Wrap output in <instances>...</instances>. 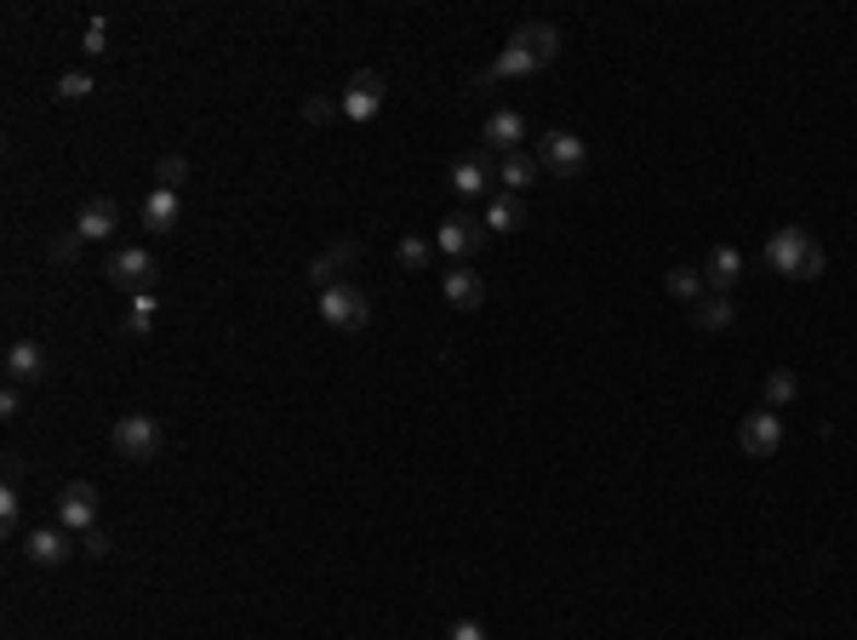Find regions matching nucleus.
<instances>
[{
    "label": "nucleus",
    "mask_w": 857,
    "mask_h": 640,
    "mask_svg": "<svg viewBox=\"0 0 857 640\" xmlns=\"http://www.w3.org/2000/svg\"><path fill=\"white\" fill-rule=\"evenodd\" d=\"M520 223H526V200L520 195L503 189V195L486 200V229H492V235H509V229H520Z\"/></svg>",
    "instance_id": "nucleus-19"
},
{
    "label": "nucleus",
    "mask_w": 857,
    "mask_h": 640,
    "mask_svg": "<svg viewBox=\"0 0 857 640\" xmlns=\"http://www.w3.org/2000/svg\"><path fill=\"white\" fill-rule=\"evenodd\" d=\"M184 172H189V161H184V155H161V166H155L161 189H178V184H184Z\"/></svg>",
    "instance_id": "nucleus-28"
},
{
    "label": "nucleus",
    "mask_w": 857,
    "mask_h": 640,
    "mask_svg": "<svg viewBox=\"0 0 857 640\" xmlns=\"http://www.w3.org/2000/svg\"><path fill=\"white\" fill-rule=\"evenodd\" d=\"M58 97H69V104H74V97H92V74H63Z\"/></svg>",
    "instance_id": "nucleus-30"
},
{
    "label": "nucleus",
    "mask_w": 857,
    "mask_h": 640,
    "mask_svg": "<svg viewBox=\"0 0 857 640\" xmlns=\"http://www.w3.org/2000/svg\"><path fill=\"white\" fill-rule=\"evenodd\" d=\"M395 258L407 264V269H428V264H435V246H428L423 235H400V246H395Z\"/></svg>",
    "instance_id": "nucleus-23"
},
{
    "label": "nucleus",
    "mask_w": 857,
    "mask_h": 640,
    "mask_svg": "<svg viewBox=\"0 0 857 640\" xmlns=\"http://www.w3.org/2000/svg\"><path fill=\"white\" fill-rule=\"evenodd\" d=\"M766 269L784 275V280H818V275H823V246L806 235L800 223H784V229L766 241Z\"/></svg>",
    "instance_id": "nucleus-1"
},
{
    "label": "nucleus",
    "mask_w": 857,
    "mask_h": 640,
    "mask_svg": "<svg viewBox=\"0 0 857 640\" xmlns=\"http://www.w3.org/2000/svg\"><path fill=\"white\" fill-rule=\"evenodd\" d=\"M86 58H97V53H109V30H104V18H92L86 23V46H81Z\"/></svg>",
    "instance_id": "nucleus-29"
},
{
    "label": "nucleus",
    "mask_w": 857,
    "mask_h": 640,
    "mask_svg": "<svg viewBox=\"0 0 857 640\" xmlns=\"http://www.w3.org/2000/svg\"><path fill=\"white\" fill-rule=\"evenodd\" d=\"M435 246L446 252V258H474V252L486 246V223H474L469 212H451V218L441 223V235H435Z\"/></svg>",
    "instance_id": "nucleus-9"
},
{
    "label": "nucleus",
    "mask_w": 857,
    "mask_h": 640,
    "mask_svg": "<svg viewBox=\"0 0 857 640\" xmlns=\"http://www.w3.org/2000/svg\"><path fill=\"white\" fill-rule=\"evenodd\" d=\"M366 315H372V303H366V292L355 287V280H332V287L320 292V321H326V326H338V331H361V326H366Z\"/></svg>",
    "instance_id": "nucleus-2"
},
{
    "label": "nucleus",
    "mask_w": 857,
    "mask_h": 640,
    "mask_svg": "<svg viewBox=\"0 0 857 640\" xmlns=\"http://www.w3.org/2000/svg\"><path fill=\"white\" fill-rule=\"evenodd\" d=\"M332 115H343L332 97H309V104H304V120H332Z\"/></svg>",
    "instance_id": "nucleus-32"
},
{
    "label": "nucleus",
    "mask_w": 857,
    "mask_h": 640,
    "mask_svg": "<svg viewBox=\"0 0 857 640\" xmlns=\"http://www.w3.org/2000/svg\"><path fill=\"white\" fill-rule=\"evenodd\" d=\"M178 218H184L178 189H149V195H143V229H155V235H172V229H178Z\"/></svg>",
    "instance_id": "nucleus-14"
},
{
    "label": "nucleus",
    "mask_w": 857,
    "mask_h": 640,
    "mask_svg": "<svg viewBox=\"0 0 857 640\" xmlns=\"http://www.w3.org/2000/svg\"><path fill=\"white\" fill-rule=\"evenodd\" d=\"M81 555H92V560H104V555H109V532H97V526H92V532L81 537Z\"/></svg>",
    "instance_id": "nucleus-31"
},
{
    "label": "nucleus",
    "mask_w": 857,
    "mask_h": 640,
    "mask_svg": "<svg viewBox=\"0 0 857 640\" xmlns=\"http://www.w3.org/2000/svg\"><path fill=\"white\" fill-rule=\"evenodd\" d=\"M17 521H23V503H17V486L7 480V486H0V526L17 532Z\"/></svg>",
    "instance_id": "nucleus-26"
},
{
    "label": "nucleus",
    "mask_w": 857,
    "mask_h": 640,
    "mask_svg": "<svg viewBox=\"0 0 857 640\" xmlns=\"http://www.w3.org/2000/svg\"><path fill=\"white\" fill-rule=\"evenodd\" d=\"M446 184L458 189L463 200H474V195H486V189H492V172H486V161H481V155H463L458 166L446 172Z\"/></svg>",
    "instance_id": "nucleus-18"
},
{
    "label": "nucleus",
    "mask_w": 857,
    "mask_h": 640,
    "mask_svg": "<svg viewBox=\"0 0 857 640\" xmlns=\"http://www.w3.org/2000/svg\"><path fill=\"white\" fill-rule=\"evenodd\" d=\"M58 526L74 532V537H86L97 526V486L92 480H69L58 492Z\"/></svg>",
    "instance_id": "nucleus-6"
},
{
    "label": "nucleus",
    "mask_w": 857,
    "mask_h": 640,
    "mask_svg": "<svg viewBox=\"0 0 857 640\" xmlns=\"http://www.w3.org/2000/svg\"><path fill=\"white\" fill-rule=\"evenodd\" d=\"M17 412H23V389L7 383V389H0V418H17Z\"/></svg>",
    "instance_id": "nucleus-33"
},
{
    "label": "nucleus",
    "mask_w": 857,
    "mask_h": 640,
    "mask_svg": "<svg viewBox=\"0 0 857 640\" xmlns=\"http://www.w3.org/2000/svg\"><path fill=\"white\" fill-rule=\"evenodd\" d=\"M104 275H109V287H115V292H132V298H149V292H155V280H161L155 258H149L143 246H126V252H115Z\"/></svg>",
    "instance_id": "nucleus-4"
},
{
    "label": "nucleus",
    "mask_w": 857,
    "mask_h": 640,
    "mask_svg": "<svg viewBox=\"0 0 857 640\" xmlns=\"http://www.w3.org/2000/svg\"><path fill=\"white\" fill-rule=\"evenodd\" d=\"M23 555H30L35 567H63V560L74 555V532H63V526H35L30 537H23Z\"/></svg>",
    "instance_id": "nucleus-10"
},
{
    "label": "nucleus",
    "mask_w": 857,
    "mask_h": 640,
    "mask_svg": "<svg viewBox=\"0 0 857 640\" xmlns=\"http://www.w3.org/2000/svg\"><path fill=\"white\" fill-rule=\"evenodd\" d=\"M161 446H166V429L149 418V412H126V418L115 423V452H120V457H132V464H149V457H161Z\"/></svg>",
    "instance_id": "nucleus-3"
},
{
    "label": "nucleus",
    "mask_w": 857,
    "mask_h": 640,
    "mask_svg": "<svg viewBox=\"0 0 857 640\" xmlns=\"http://www.w3.org/2000/svg\"><path fill=\"white\" fill-rule=\"evenodd\" d=\"M692 326L697 331H726V326H732V298H720V292L697 298L692 303Z\"/></svg>",
    "instance_id": "nucleus-21"
},
{
    "label": "nucleus",
    "mask_w": 857,
    "mask_h": 640,
    "mask_svg": "<svg viewBox=\"0 0 857 640\" xmlns=\"http://www.w3.org/2000/svg\"><path fill=\"white\" fill-rule=\"evenodd\" d=\"M515 46L543 69V63L561 58V30H554V23H520V30H515Z\"/></svg>",
    "instance_id": "nucleus-13"
},
{
    "label": "nucleus",
    "mask_w": 857,
    "mask_h": 640,
    "mask_svg": "<svg viewBox=\"0 0 857 640\" xmlns=\"http://www.w3.org/2000/svg\"><path fill=\"white\" fill-rule=\"evenodd\" d=\"M120 229V207L109 195H92V200H81V218H74V235L81 241H109Z\"/></svg>",
    "instance_id": "nucleus-11"
},
{
    "label": "nucleus",
    "mask_w": 857,
    "mask_h": 640,
    "mask_svg": "<svg viewBox=\"0 0 857 640\" xmlns=\"http://www.w3.org/2000/svg\"><path fill=\"white\" fill-rule=\"evenodd\" d=\"M338 109H343L349 120H372L377 109H384V74H377V69H361L355 81L343 86V97H338Z\"/></svg>",
    "instance_id": "nucleus-8"
},
{
    "label": "nucleus",
    "mask_w": 857,
    "mask_h": 640,
    "mask_svg": "<svg viewBox=\"0 0 857 640\" xmlns=\"http://www.w3.org/2000/svg\"><path fill=\"white\" fill-rule=\"evenodd\" d=\"M789 400H795V372H784V366L766 372V406L777 412V406H789Z\"/></svg>",
    "instance_id": "nucleus-25"
},
{
    "label": "nucleus",
    "mask_w": 857,
    "mask_h": 640,
    "mask_svg": "<svg viewBox=\"0 0 857 640\" xmlns=\"http://www.w3.org/2000/svg\"><path fill=\"white\" fill-rule=\"evenodd\" d=\"M664 287H669V298H692L697 303L703 298V269H669Z\"/></svg>",
    "instance_id": "nucleus-24"
},
{
    "label": "nucleus",
    "mask_w": 857,
    "mask_h": 640,
    "mask_svg": "<svg viewBox=\"0 0 857 640\" xmlns=\"http://www.w3.org/2000/svg\"><path fill=\"white\" fill-rule=\"evenodd\" d=\"M738 275H743V258H738V246H715V252H709V264H703V287L726 298V292L738 287Z\"/></svg>",
    "instance_id": "nucleus-16"
},
{
    "label": "nucleus",
    "mask_w": 857,
    "mask_h": 640,
    "mask_svg": "<svg viewBox=\"0 0 857 640\" xmlns=\"http://www.w3.org/2000/svg\"><path fill=\"white\" fill-rule=\"evenodd\" d=\"M497 184L509 189V195H526L538 184V155H503V166H497Z\"/></svg>",
    "instance_id": "nucleus-20"
},
{
    "label": "nucleus",
    "mask_w": 857,
    "mask_h": 640,
    "mask_svg": "<svg viewBox=\"0 0 857 640\" xmlns=\"http://www.w3.org/2000/svg\"><path fill=\"white\" fill-rule=\"evenodd\" d=\"M40 377H46V349L30 344V338L12 344L7 349V383H17V389H23V383H40Z\"/></svg>",
    "instance_id": "nucleus-15"
},
{
    "label": "nucleus",
    "mask_w": 857,
    "mask_h": 640,
    "mask_svg": "<svg viewBox=\"0 0 857 640\" xmlns=\"http://www.w3.org/2000/svg\"><path fill=\"white\" fill-rule=\"evenodd\" d=\"M532 69H538V63H532V58H526L520 46L509 40V46H503V53L492 58V69L481 74V81H520V74H532Z\"/></svg>",
    "instance_id": "nucleus-22"
},
{
    "label": "nucleus",
    "mask_w": 857,
    "mask_h": 640,
    "mask_svg": "<svg viewBox=\"0 0 857 640\" xmlns=\"http://www.w3.org/2000/svg\"><path fill=\"white\" fill-rule=\"evenodd\" d=\"M441 292H446L451 310H481V303H486V280L474 275L469 264H458V269L441 275Z\"/></svg>",
    "instance_id": "nucleus-12"
},
{
    "label": "nucleus",
    "mask_w": 857,
    "mask_h": 640,
    "mask_svg": "<svg viewBox=\"0 0 857 640\" xmlns=\"http://www.w3.org/2000/svg\"><path fill=\"white\" fill-rule=\"evenodd\" d=\"M149 326H155V292H149V298H138V303H132V321H126V331H132V338H143Z\"/></svg>",
    "instance_id": "nucleus-27"
},
{
    "label": "nucleus",
    "mask_w": 857,
    "mask_h": 640,
    "mask_svg": "<svg viewBox=\"0 0 857 640\" xmlns=\"http://www.w3.org/2000/svg\"><path fill=\"white\" fill-rule=\"evenodd\" d=\"M520 138H526V120L515 109H492L486 115V143L497 155H520Z\"/></svg>",
    "instance_id": "nucleus-17"
},
{
    "label": "nucleus",
    "mask_w": 857,
    "mask_h": 640,
    "mask_svg": "<svg viewBox=\"0 0 857 640\" xmlns=\"http://www.w3.org/2000/svg\"><path fill=\"white\" fill-rule=\"evenodd\" d=\"M738 446H743V457H772L777 446H784V418H777L772 406L749 412V418L738 423Z\"/></svg>",
    "instance_id": "nucleus-7"
},
{
    "label": "nucleus",
    "mask_w": 857,
    "mask_h": 640,
    "mask_svg": "<svg viewBox=\"0 0 857 640\" xmlns=\"http://www.w3.org/2000/svg\"><path fill=\"white\" fill-rule=\"evenodd\" d=\"M538 166L549 177H577L589 166V143L577 138V132H543L538 138Z\"/></svg>",
    "instance_id": "nucleus-5"
},
{
    "label": "nucleus",
    "mask_w": 857,
    "mask_h": 640,
    "mask_svg": "<svg viewBox=\"0 0 857 640\" xmlns=\"http://www.w3.org/2000/svg\"><path fill=\"white\" fill-rule=\"evenodd\" d=\"M446 640H486V629L474 624V618H458V624L446 629Z\"/></svg>",
    "instance_id": "nucleus-34"
}]
</instances>
